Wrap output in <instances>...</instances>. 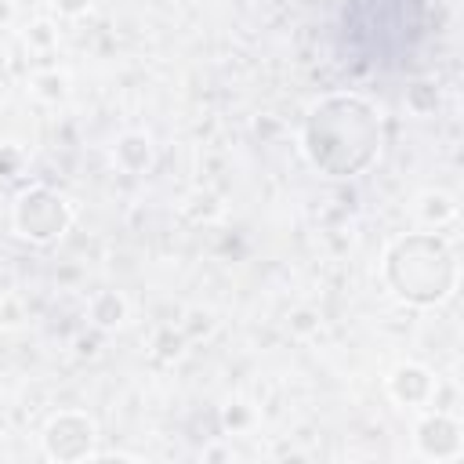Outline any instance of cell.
<instances>
[{
  "instance_id": "cell-5",
  "label": "cell",
  "mask_w": 464,
  "mask_h": 464,
  "mask_svg": "<svg viewBox=\"0 0 464 464\" xmlns=\"http://www.w3.org/2000/svg\"><path fill=\"white\" fill-rule=\"evenodd\" d=\"M413 450H417V457L435 460V464L460 460V457H464V431H460V420H457L453 413L428 410V413L417 420V428H413Z\"/></svg>"
},
{
  "instance_id": "cell-10",
  "label": "cell",
  "mask_w": 464,
  "mask_h": 464,
  "mask_svg": "<svg viewBox=\"0 0 464 464\" xmlns=\"http://www.w3.org/2000/svg\"><path fill=\"white\" fill-rule=\"evenodd\" d=\"M29 319V304L22 294H4L0 297V330H18Z\"/></svg>"
},
{
  "instance_id": "cell-15",
  "label": "cell",
  "mask_w": 464,
  "mask_h": 464,
  "mask_svg": "<svg viewBox=\"0 0 464 464\" xmlns=\"http://www.w3.org/2000/svg\"><path fill=\"white\" fill-rule=\"evenodd\" d=\"M0 18H11V4H0Z\"/></svg>"
},
{
  "instance_id": "cell-4",
  "label": "cell",
  "mask_w": 464,
  "mask_h": 464,
  "mask_svg": "<svg viewBox=\"0 0 464 464\" xmlns=\"http://www.w3.org/2000/svg\"><path fill=\"white\" fill-rule=\"evenodd\" d=\"M94 439H98V424L83 410H58L40 431V450L47 460L72 464L94 457Z\"/></svg>"
},
{
  "instance_id": "cell-7",
  "label": "cell",
  "mask_w": 464,
  "mask_h": 464,
  "mask_svg": "<svg viewBox=\"0 0 464 464\" xmlns=\"http://www.w3.org/2000/svg\"><path fill=\"white\" fill-rule=\"evenodd\" d=\"M112 163L123 174H145L152 167V141L141 130H123L112 141Z\"/></svg>"
},
{
  "instance_id": "cell-3",
  "label": "cell",
  "mask_w": 464,
  "mask_h": 464,
  "mask_svg": "<svg viewBox=\"0 0 464 464\" xmlns=\"http://www.w3.org/2000/svg\"><path fill=\"white\" fill-rule=\"evenodd\" d=\"M72 218H76V210H72L69 196H62L51 185H29L11 203L14 236H22L25 243H36V246H47V243L62 239L69 232Z\"/></svg>"
},
{
  "instance_id": "cell-13",
  "label": "cell",
  "mask_w": 464,
  "mask_h": 464,
  "mask_svg": "<svg viewBox=\"0 0 464 464\" xmlns=\"http://www.w3.org/2000/svg\"><path fill=\"white\" fill-rule=\"evenodd\" d=\"M94 4H98V0H47V7H51L54 14H62V18H80V14H87Z\"/></svg>"
},
{
  "instance_id": "cell-1",
  "label": "cell",
  "mask_w": 464,
  "mask_h": 464,
  "mask_svg": "<svg viewBox=\"0 0 464 464\" xmlns=\"http://www.w3.org/2000/svg\"><path fill=\"white\" fill-rule=\"evenodd\" d=\"M301 149L323 178H334V181L359 178L381 160V149H384L381 109L370 98L352 91L323 94L304 112Z\"/></svg>"
},
{
  "instance_id": "cell-12",
  "label": "cell",
  "mask_w": 464,
  "mask_h": 464,
  "mask_svg": "<svg viewBox=\"0 0 464 464\" xmlns=\"http://www.w3.org/2000/svg\"><path fill=\"white\" fill-rule=\"evenodd\" d=\"M33 83H36L33 91H36L40 98H47V102H58V98L65 94V76H62V72H40Z\"/></svg>"
},
{
  "instance_id": "cell-14",
  "label": "cell",
  "mask_w": 464,
  "mask_h": 464,
  "mask_svg": "<svg viewBox=\"0 0 464 464\" xmlns=\"http://www.w3.org/2000/svg\"><path fill=\"white\" fill-rule=\"evenodd\" d=\"M25 40H29V44H36V47H51V44L58 40V33L51 29V22H36V25L25 33Z\"/></svg>"
},
{
  "instance_id": "cell-2",
  "label": "cell",
  "mask_w": 464,
  "mask_h": 464,
  "mask_svg": "<svg viewBox=\"0 0 464 464\" xmlns=\"http://www.w3.org/2000/svg\"><path fill=\"white\" fill-rule=\"evenodd\" d=\"M381 279L395 301L413 308H435L453 297L460 283V261L453 243L439 232H406L384 246Z\"/></svg>"
},
{
  "instance_id": "cell-9",
  "label": "cell",
  "mask_w": 464,
  "mask_h": 464,
  "mask_svg": "<svg viewBox=\"0 0 464 464\" xmlns=\"http://www.w3.org/2000/svg\"><path fill=\"white\" fill-rule=\"evenodd\" d=\"M87 315L94 319V326L112 330V326H120V323L127 319V301H123L116 290H98V294L91 297V304H87Z\"/></svg>"
},
{
  "instance_id": "cell-8",
  "label": "cell",
  "mask_w": 464,
  "mask_h": 464,
  "mask_svg": "<svg viewBox=\"0 0 464 464\" xmlns=\"http://www.w3.org/2000/svg\"><path fill=\"white\" fill-rule=\"evenodd\" d=\"M417 214H420V221H424V225L439 228V225H446V221H453V218H457V199H453L450 192L428 188V192H420V196H417Z\"/></svg>"
},
{
  "instance_id": "cell-11",
  "label": "cell",
  "mask_w": 464,
  "mask_h": 464,
  "mask_svg": "<svg viewBox=\"0 0 464 464\" xmlns=\"http://www.w3.org/2000/svg\"><path fill=\"white\" fill-rule=\"evenodd\" d=\"M435 102H439V94H435V83H428V80H417V83L406 91V105H410L417 116H428V112L435 109Z\"/></svg>"
},
{
  "instance_id": "cell-6",
  "label": "cell",
  "mask_w": 464,
  "mask_h": 464,
  "mask_svg": "<svg viewBox=\"0 0 464 464\" xmlns=\"http://www.w3.org/2000/svg\"><path fill=\"white\" fill-rule=\"evenodd\" d=\"M384 388H388L392 402L402 406V410H428L439 395V381L424 362H399L388 373Z\"/></svg>"
}]
</instances>
